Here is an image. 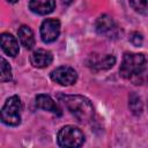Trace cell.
Returning a JSON list of instances; mask_svg holds the SVG:
<instances>
[{"instance_id":"6da1fadb","label":"cell","mask_w":148,"mask_h":148,"mask_svg":"<svg viewBox=\"0 0 148 148\" xmlns=\"http://www.w3.org/2000/svg\"><path fill=\"white\" fill-rule=\"evenodd\" d=\"M59 101L80 123H88L94 118V108L90 101L81 95H59Z\"/></svg>"},{"instance_id":"7a4b0ae2","label":"cell","mask_w":148,"mask_h":148,"mask_svg":"<svg viewBox=\"0 0 148 148\" xmlns=\"http://www.w3.org/2000/svg\"><path fill=\"white\" fill-rule=\"evenodd\" d=\"M21 99L18 96L9 97L1 109V121L8 126H17L21 123Z\"/></svg>"},{"instance_id":"3957f363","label":"cell","mask_w":148,"mask_h":148,"mask_svg":"<svg viewBox=\"0 0 148 148\" xmlns=\"http://www.w3.org/2000/svg\"><path fill=\"white\" fill-rule=\"evenodd\" d=\"M84 142V135L80 128L67 125L64 126L58 133V143L66 148H76L82 146Z\"/></svg>"},{"instance_id":"277c9868","label":"cell","mask_w":148,"mask_h":148,"mask_svg":"<svg viewBox=\"0 0 148 148\" xmlns=\"http://www.w3.org/2000/svg\"><path fill=\"white\" fill-rule=\"evenodd\" d=\"M146 58L142 53H131L126 52L123 57V61L119 68L120 76L124 79H131L143 65Z\"/></svg>"},{"instance_id":"5b68a950","label":"cell","mask_w":148,"mask_h":148,"mask_svg":"<svg viewBox=\"0 0 148 148\" xmlns=\"http://www.w3.org/2000/svg\"><path fill=\"white\" fill-rule=\"evenodd\" d=\"M50 77L53 82L59 83L61 86H71L76 82L77 74L74 68L69 66H60L51 72Z\"/></svg>"},{"instance_id":"8992f818","label":"cell","mask_w":148,"mask_h":148,"mask_svg":"<svg viewBox=\"0 0 148 148\" xmlns=\"http://www.w3.org/2000/svg\"><path fill=\"white\" fill-rule=\"evenodd\" d=\"M60 34V22L56 18H46L40 25V37L44 43L57 40Z\"/></svg>"},{"instance_id":"52a82bcc","label":"cell","mask_w":148,"mask_h":148,"mask_svg":"<svg viewBox=\"0 0 148 148\" xmlns=\"http://www.w3.org/2000/svg\"><path fill=\"white\" fill-rule=\"evenodd\" d=\"M96 32L103 36H106L108 38H113L118 34L117 25L113 21V18L109 15H101L95 23Z\"/></svg>"},{"instance_id":"ba28073f","label":"cell","mask_w":148,"mask_h":148,"mask_svg":"<svg viewBox=\"0 0 148 148\" xmlns=\"http://www.w3.org/2000/svg\"><path fill=\"white\" fill-rule=\"evenodd\" d=\"M87 64L94 71H104L111 68L116 64V58L112 54H104V56L91 54Z\"/></svg>"},{"instance_id":"9c48e42d","label":"cell","mask_w":148,"mask_h":148,"mask_svg":"<svg viewBox=\"0 0 148 148\" xmlns=\"http://www.w3.org/2000/svg\"><path fill=\"white\" fill-rule=\"evenodd\" d=\"M52 60H53L52 53L47 50H44V49H38V50L34 51V53L30 57L31 65L37 67V68L47 67L49 65H51Z\"/></svg>"},{"instance_id":"30bf717a","label":"cell","mask_w":148,"mask_h":148,"mask_svg":"<svg viewBox=\"0 0 148 148\" xmlns=\"http://www.w3.org/2000/svg\"><path fill=\"white\" fill-rule=\"evenodd\" d=\"M56 7V0H30L29 8L31 12L38 15H46L53 12Z\"/></svg>"},{"instance_id":"8fae6325","label":"cell","mask_w":148,"mask_h":148,"mask_svg":"<svg viewBox=\"0 0 148 148\" xmlns=\"http://www.w3.org/2000/svg\"><path fill=\"white\" fill-rule=\"evenodd\" d=\"M36 106L38 109H42V110L52 112V113H54L57 116H60L61 114V111L58 108L57 103L49 95H45V94L37 95V97H36Z\"/></svg>"},{"instance_id":"7c38bea8","label":"cell","mask_w":148,"mask_h":148,"mask_svg":"<svg viewBox=\"0 0 148 148\" xmlns=\"http://www.w3.org/2000/svg\"><path fill=\"white\" fill-rule=\"evenodd\" d=\"M1 49L6 54L15 57L18 53V43L13 35L3 32L1 35Z\"/></svg>"},{"instance_id":"4fadbf2b","label":"cell","mask_w":148,"mask_h":148,"mask_svg":"<svg viewBox=\"0 0 148 148\" xmlns=\"http://www.w3.org/2000/svg\"><path fill=\"white\" fill-rule=\"evenodd\" d=\"M17 34H18V38H20L21 44L27 50H31L35 46V36H34V32L30 29V27H28V25L20 27Z\"/></svg>"},{"instance_id":"5bb4252c","label":"cell","mask_w":148,"mask_h":148,"mask_svg":"<svg viewBox=\"0 0 148 148\" xmlns=\"http://www.w3.org/2000/svg\"><path fill=\"white\" fill-rule=\"evenodd\" d=\"M132 83L134 84H146L148 83V60L143 62V65L140 67V69L130 79Z\"/></svg>"},{"instance_id":"9a60e30c","label":"cell","mask_w":148,"mask_h":148,"mask_svg":"<svg viewBox=\"0 0 148 148\" xmlns=\"http://www.w3.org/2000/svg\"><path fill=\"white\" fill-rule=\"evenodd\" d=\"M128 106H130L133 114H135V116L141 114V112H142V102H141L140 96H138L135 92H132L130 95V98H128Z\"/></svg>"},{"instance_id":"2e32d148","label":"cell","mask_w":148,"mask_h":148,"mask_svg":"<svg viewBox=\"0 0 148 148\" xmlns=\"http://www.w3.org/2000/svg\"><path fill=\"white\" fill-rule=\"evenodd\" d=\"M131 7L143 15H148V0H130Z\"/></svg>"},{"instance_id":"e0dca14e","label":"cell","mask_w":148,"mask_h":148,"mask_svg":"<svg viewBox=\"0 0 148 148\" xmlns=\"http://www.w3.org/2000/svg\"><path fill=\"white\" fill-rule=\"evenodd\" d=\"M0 80L2 82H7L12 80V68L8 65V62L5 60V58H1V75Z\"/></svg>"},{"instance_id":"ac0fdd59","label":"cell","mask_w":148,"mask_h":148,"mask_svg":"<svg viewBox=\"0 0 148 148\" xmlns=\"http://www.w3.org/2000/svg\"><path fill=\"white\" fill-rule=\"evenodd\" d=\"M130 42H131L134 46H141V44H142V42H143V37H142L141 34L134 31V32H132V34L130 35Z\"/></svg>"},{"instance_id":"d6986e66","label":"cell","mask_w":148,"mask_h":148,"mask_svg":"<svg viewBox=\"0 0 148 148\" xmlns=\"http://www.w3.org/2000/svg\"><path fill=\"white\" fill-rule=\"evenodd\" d=\"M7 1H8L9 3H15V2L17 1V0H7Z\"/></svg>"},{"instance_id":"ffe728a7","label":"cell","mask_w":148,"mask_h":148,"mask_svg":"<svg viewBox=\"0 0 148 148\" xmlns=\"http://www.w3.org/2000/svg\"><path fill=\"white\" fill-rule=\"evenodd\" d=\"M147 106H148V103H147Z\"/></svg>"}]
</instances>
